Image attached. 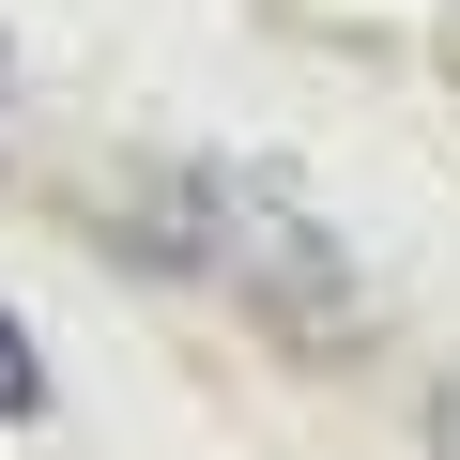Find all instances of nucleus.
<instances>
[{
    "mask_svg": "<svg viewBox=\"0 0 460 460\" xmlns=\"http://www.w3.org/2000/svg\"><path fill=\"white\" fill-rule=\"evenodd\" d=\"M169 215H184V261L246 292L261 338L338 353V338L368 323V277H353V246H338V215H323L292 169H261V154H184V169H169Z\"/></svg>",
    "mask_w": 460,
    "mask_h": 460,
    "instance_id": "obj_1",
    "label": "nucleus"
},
{
    "mask_svg": "<svg viewBox=\"0 0 460 460\" xmlns=\"http://www.w3.org/2000/svg\"><path fill=\"white\" fill-rule=\"evenodd\" d=\"M0 429H47V353H31L16 307H0Z\"/></svg>",
    "mask_w": 460,
    "mask_h": 460,
    "instance_id": "obj_2",
    "label": "nucleus"
}]
</instances>
